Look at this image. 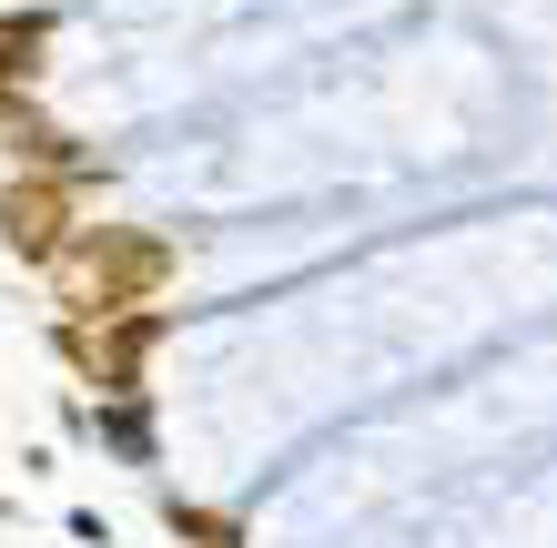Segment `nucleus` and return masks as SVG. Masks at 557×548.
<instances>
[{
  "label": "nucleus",
  "mask_w": 557,
  "mask_h": 548,
  "mask_svg": "<svg viewBox=\"0 0 557 548\" xmlns=\"http://www.w3.org/2000/svg\"><path fill=\"white\" fill-rule=\"evenodd\" d=\"M61 275V305L82 315V326H122V315H143L162 295V275H173V254H162L152 234H122V223H91V234H72L51 254Z\"/></svg>",
  "instance_id": "f257e3e1"
},
{
  "label": "nucleus",
  "mask_w": 557,
  "mask_h": 548,
  "mask_svg": "<svg viewBox=\"0 0 557 548\" xmlns=\"http://www.w3.org/2000/svg\"><path fill=\"white\" fill-rule=\"evenodd\" d=\"M0 234H11V254H41L51 265V254L72 244V193L61 183H11L0 193Z\"/></svg>",
  "instance_id": "f03ea898"
}]
</instances>
